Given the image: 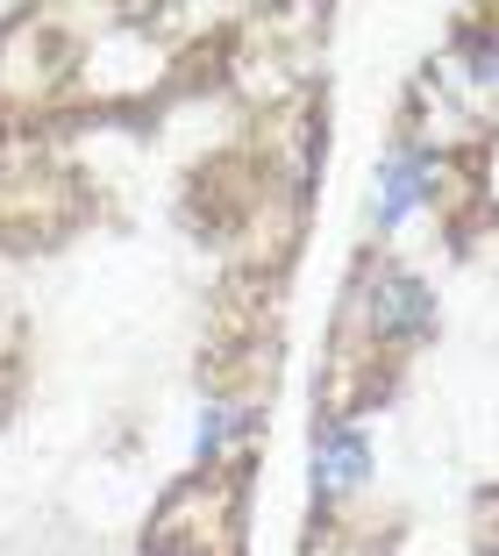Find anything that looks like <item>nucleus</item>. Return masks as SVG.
I'll return each mask as SVG.
<instances>
[{"instance_id": "obj_1", "label": "nucleus", "mask_w": 499, "mask_h": 556, "mask_svg": "<svg viewBox=\"0 0 499 556\" xmlns=\"http://www.w3.org/2000/svg\"><path fill=\"white\" fill-rule=\"evenodd\" d=\"M357 321L371 328V343H386V350H414V343H428V336H435V293L421 286L414 271L386 264V271H371V278H364Z\"/></svg>"}, {"instance_id": "obj_2", "label": "nucleus", "mask_w": 499, "mask_h": 556, "mask_svg": "<svg viewBox=\"0 0 499 556\" xmlns=\"http://www.w3.org/2000/svg\"><path fill=\"white\" fill-rule=\"evenodd\" d=\"M307 478H314V500H350L371 478V435L357 421H322L307 442Z\"/></svg>"}, {"instance_id": "obj_3", "label": "nucleus", "mask_w": 499, "mask_h": 556, "mask_svg": "<svg viewBox=\"0 0 499 556\" xmlns=\"http://www.w3.org/2000/svg\"><path fill=\"white\" fill-rule=\"evenodd\" d=\"M421 200H435V157H428V143L400 136V143H392V157H386V172H378V200H371L378 236L407 229V214H414Z\"/></svg>"}, {"instance_id": "obj_4", "label": "nucleus", "mask_w": 499, "mask_h": 556, "mask_svg": "<svg viewBox=\"0 0 499 556\" xmlns=\"http://www.w3.org/2000/svg\"><path fill=\"white\" fill-rule=\"evenodd\" d=\"M250 428H258V421H250V414H242V407H228V400H214V407L200 414L194 457H200V464H214V457H222V450H228V442H236V435H250Z\"/></svg>"}, {"instance_id": "obj_5", "label": "nucleus", "mask_w": 499, "mask_h": 556, "mask_svg": "<svg viewBox=\"0 0 499 556\" xmlns=\"http://www.w3.org/2000/svg\"><path fill=\"white\" fill-rule=\"evenodd\" d=\"M464 72H471V79H485V86H499V29H478L464 43Z\"/></svg>"}]
</instances>
